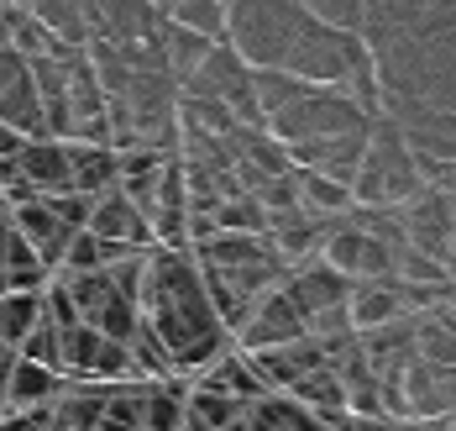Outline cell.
<instances>
[{
	"instance_id": "obj_17",
	"label": "cell",
	"mask_w": 456,
	"mask_h": 431,
	"mask_svg": "<svg viewBox=\"0 0 456 431\" xmlns=\"http://www.w3.org/2000/svg\"><path fill=\"white\" fill-rule=\"evenodd\" d=\"M294 190H299V211L325 216V221H341L352 211V190L341 179H325L315 169H294Z\"/></svg>"
},
{
	"instance_id": "obj_21",
	"label": "cell",
	"mask_w": 456,
	"mask_h": 431,
	"mask_svg": "<svg viewBox=\"0 0 456 431\" xmlns=\"http://www.w3.org/2000/svg\"><path fill=\"white\" fill-rule=\"evenodd\" d=\"M414 352H419L425 363H446V369H456V316L452 311H430V316H419Z\"/></svg>"
},
{
	"instance_id": "obj_15",
	"label": "cell",
	"mask_w": 456,
	"mask_h": 431,
	"mask_svg": "<svg viewBox=\"0 0 456 431\" xmlns=\"http://www.w3.org/2000/svg\"><path fill=\"white\" fill-rule=\"evenodd\" d=\"M241 427L247 431H325L299 405V400H289V394H263V400H252V405H241Z\"/></svg>"
},
{
	"instance_id": "obj_20",
	"label": "cell",
	"mask_w": 456,
	"mask_h": 431,
	"mask_svg": "<svg viewBox=\"0 0 456 431\" xmlns=\"http://www.w3.org/2000/svg\"><path fill=\"white\" fill-rule=\"evenodd\" d=\"M43 321V294H21V289H5L0 294V347H21V336Z\"/></svg>"
},
{
	"instance_id": "obj_13",
	"label": "cell",
	"mask_w": 456,
	"mask_h": 431,
	"mask_svg": "<svg viewBox=\"0 0 456 431\" xmlns=\"http://www.w3.org/2000/svg\"><path fill=\"white\" fill-rule=\"evenodd\" d=\"M346 316H352V332H372V327H388V321L410 316L399 279H357L352 294H346Z\"/></svg>"
},
{
	"instance_id": "obj_8",
	"label": "cell",
	"mask_w": 456,
	"mask_h": 431,
	"mask_svg": "<svg viewBox=\"0 0 456 431\" xmlns=\"http://www.w3.org/2000/svg\"><path fill=\"white\" fill-rule=\"evenodd\" d=\"M5 211H11V227H16V232L27 237V247L37 253V263H43L47 274H58V269H63V253H69V242H74V227L58 221L47 200H21V205H5Z\"/></svg>"
},
{
	"instance_id": "obj_29",
	"label": "cell",
	"mask_w": 456,
	"mask_h": 431,
	"mask_svg": "<svg viewBox=\"0 0 456 431\" xmlns=\"http://www.w3.org/2000/svg\"><path fill=\"white\" fill-rule=\"evenodd\" d=\"M94 431H142V427H121V421H100Z\"/></svg>"
},
{
	"instance_id": "obj_11",
	"label": "cell",
	"mask_w": 456,
	"mask_h": 431,
	"mask_svg": "<svg viewBox=\"0 0 456 431\" xmlns=\"http://www.w3.org/2000/svg\"><path fill=\"white\" fill-rule=\"evenodd\" d=\"M85 232H94V237H105V242H126V247H158V242H152V227H147V216H142L121 190L90 200V221H85Z\"/></svg>"
},
{
	"instance_id": "obj_30",
	"label": "cell",
	"mask_w": 456,
	"mask_h": 431,
	"mask_svg": "<svg viewBox=\"0 0 456 431\" xmlns=\"http://www.w3.org/2000/svg\"><path fill=\"white\" fill-rule=\"evenodd\" d=\"M152 5H158V11H168V0H152Z\"/></svg>"
},
{
	"instance_id": "obj_16",
	"label": "cell",
	"mask_w": 456,
	"mask_h": 431,
	"mask_svg": "<svg viewBox=\"0 0 456 431\" xmlns=\"http://www.w3.org/2000/svg\"><path fill=\"white\" fill-rule=\"evenodd\" d=\"M63 389V374H53L43 363L16 358L11 363V384H5V410H32V405H53Z\"/></svg>"
},
{
	"instance_id": "obj_24",
	"label": "cell",
	"mask_w": 456,
	"mask_h": 431,
	"mask_svg": "<svg viewBox=\"0 0 456 431\" xmlns=\"http://www.w3.org/2000/svg\"><path fill=\"white\" fill-rule=\"evenodd\" d=\"M16 358H27V363H43V369H53V374H63V342H58V327L43 316L32 332L21 336Z\"/></svg>"
},
{
	"instance_id": "obj_7",
	"label": "cell",
	"mask_w": 456,
	"mask_h": 431,
	"mask_svg": "<svg viewBox=\"0 0 456 431\" xmlns=\"http://www.w3.org/2000/svg\"><path fill=\"white\" fill-rule=\"evenodd\" d=\"M294 336H305V311L289 300V289L278 285L252 305V316L236 332V347L241 352H257V347H278V342H294Z\"/></svg>"
},
{
	"instance_id": "obj_3",
	"label": "cell",
	"mask_w": 456,
	"mask_h": 431,
	"mask_svg": "<svg viewBox=\"0 0 456 431\" xmlns=\"http://www.w3.org/2000/svg\"><path fill=\"white\" fill-rule=\"evenodd\" d=\"M425 190L419 169H414V153L404 143V132L388 121V116H372V132H367L362 163L352 174V205H383V211H399L404 200Z\"/></svg>"
},
{
	"instance_id": "obj_10",
	"label": "cell",
	"mask_w": 456,
	"mask_h": 431,
	"mask_svg": "<svg viewBox=\"0 0 456 431\" xmlns=\"http://www.w3.org/2000/svg\"><path fill=\"white\" fill-rule=\"evenodd\" d=\"M16 174L21 185L47 200V195L69 190V143H53V137H21L16 147Z\"/></svg>"
},
{
	"instance_id": "obj_22",
	"label": "cell",
	"mask_w": 456,
	"mask_h": 431,
	"mask_svg": "<svg viewBox=\"0 0 456 431\" xmlns=\"http://www.w3.org/2000/svg\"><path fill=\"white\" fill-rule=\"evenodd\" d=\"M210 221H216V232H268V211H263L247 190L226 195V200L210 211Z\"/></svg>"
},
{
	"instance_id": "obj_2",
	"label": "cell",
	"mask_w": 456,
	"mask_h": 431,
	"mask_svg": "<svg viewBox=\"0 0 456 431\" xmlns=\"http://www.w3.org/2000/svg\"><path fill=\"white\" fill-rule=\"evenodd\" d=\"M315 21L299 0H226V43L247 69H283L299 32Z\"/></svg>"
},
{
	"instance_id": "obj_12",
	"label": "cell",
	"mask_w": 456,
	"mask_h": 431,
	"mask_svg": "<svg viewBox=\"0 0 456 431\" xmlns=\"http://www.w3.org/2000/svg\"><path fill=\"white\" fill-rule=\"evenodd\" d=\"M194 384H205V389H216V394H226L236 405H252V400H263V394H273L268 384L257 379V369H252V358L241 352V347H226L210 369H200Z\"/></svg>"
},
{
	"instance_id": "obj_23",
	"label": "cell",
	"mask_w": 456,
	"mask_h": 431,
	"mask_svg": "<svg viewBox=\"0 0 456 431\" xmlns=\"http://www.w3.org/2000/svg\"><path fill=\"white\" fill-rule=\"evenodd\" d=\"M58 342H63V379H90V363L100 352V332L79 321V327L58 332Z\"/></svg>"
},
{
	"instance_id": "obj_5",
	"label": "cell",
	"mask_w": 456,
	"mask_h": 431,
	"mask_svg": "<svg viewBox=\"0 0 456 431\" xmlns=\"http://www.w3.org/2000/svg\"><path fill=\"white\" fill-rule=\"evenodd\" d=\"M320 258L336 269V274H346L352 285L357 279H394V247L378 237H367L362 227H352L346 216L330 227V237H325V247H320Z\"/></svg>"
},
{
	"instance_id": "obj_18",
	"label": "cell",
	"mask_w": 456,
	"mask_h": 431,
	"mask_svg": "<svg viewBox=\"0 0 456 431\" xmlns=\"http://www.w3.org/2000/svg\"><path fill=\"white\" fill-rule=\"evenodd\" d=\"M183 394H189V379H183V374H174V379H147L142 431H179V421H183Z\"/></svg>"
},
{
	"instance_id": "obj_6",
	"label": "cell",
	"mask_w": 456,
	"mask_h": 431,
	"mask_svg": "<svg viewBox=\"0 0 456 431\" xmlns=\"http://www.w3.org/2000/svg\"><path fill=\"white\" fill-rule=\"evenodd\" d=\"M399 221H404V242H410L414 253H425V258H446V247H452V232H456V211H452V195L446 190H425L404 200L399 205Z\"/></svg>"
},
{
	"instance_id": "obj_31",
	"label": "cell",
	"mask_w": 456,
	"mask_h": 431,
	"mask_svg": "<svg viewBox=\"0 0 456 431\" xmlns=\"http://www.w3.org/2000/svg\"><path fill=\"white\" fill-rule=\"evenodd\" d=\"M0 294H5V274H0Z\"/></svg>"
},
{
	"instance_id": "obj_1",
	"label": "cell",
	"mask_w": 456,
	"mask_h": 431,
	"mask_svg": "<svg viewBox=\"0 0 456 431\" xmlns=\"http://www.w3.org/2000/svg\"><path fill=\"white\" fill-rule=\"evenodd\" d=\"M137 311L152 327V336L168 347L174 374H183V379H194L226 347H236L231 332L221 327V316H216V305H210V294H205L200 263H194L189 247H152L147 253Z\"/></svg>"
},
{
	"instance_id": "obj_28",
	"label": "cell",
	"mask_w": 456,
	"mask_h": 431,
	"mask_svg": "<svg viewBox=\"0 0 456 431\" xmlns=\"http://www.w3.org/2000/svg\"><path fill=\"white\" fill-rule=\"evenodd\" d=\"M441 269H446V279L456 285V232H452V247H446V258H441Z\"/></svg>"
},
{
	"instance_id": "obj_25",
	"label": "cell",
	"mask_w": 456,
	"mask_h": 431,
	"mask_svg": "<svg viewBox=\"0 0 456 431\" xmlns=\"http://www.w3.org/2000/svg\"><path fill=\"white\" fill-rule=\"evenodd\" d=\"M53 427V405H32V410H5L0 431H47Z\"/></svg>"
},
{
	"instance_id": "obj_14",
	"label": "cell",
	"mask_w": 456,
	"mask_h": 431,
	"mask_svg": "<svg viewBox=\"0 0 456 431\" xmlns=\"http://www.w3.org/2000/svg\"><path fill=\"white\" fill-rule=\"evenodd\" d=\"M121 185V163H116V147H94V143H69V190L74 195H110Z\"/></svg>"
},
{
	"instance_id": "obj_4",
	"label": "cell",
	"mask_w": 456,
	"mask_h": 431,
	"mask_svg": "<svg viewBox=\"0 0 456 431\" xmlns=\"http://www.w3.org/2000/svg\"><path fill=\"white\" fill-rule=\"evenodd\" d=\"M367 127H372V111H362L357 100L341 95V90H315V85H305L289 105H278L273 116L263 121V132L283 147L341 137V132H367Z\"/></svg>"
},
{
	"instance_id": "obj_32",
	"label": "cell",
	"mask_w": 456,
	"mask_h": 431,
	"mask_svg": "<svg viewBox=\"0 0 456 431\" xmlns=\"http://www.w3.org/2000/svg\"><path fill=\"white\" fill-rule=\"evenodd\" d=\"M446 311H452V316H456V300H452V305H446Z\"/></svg>"
},
{
	"instance_id": "obj_19",
	"label": "cell",
	"mask_w": 456,
	"mask_h": 431,
	"mask_svg": "<svg viewBox=\"0 0 456 431\" xmlns=\"http://www.w3.org/2000/svg\"><path fill=\"white\" fill-rule=\"evenodd\" d=\"M205 53H210V43H205L200 32H189V27H179V21H168V16H163V63H168L174 85L194 79V69L205 63Z\"/></svg>"
},
{
	"instance_id": "obj_27",
	"label": "cell",
	"mask_w": 456,
	"mask_h": 431,
	"mask_svg": "<svg viewBox=\"0 0 456 431\" xmlns=\"http://www.w3.org/2000/svg\"><path fill=\"white\" fill-rule=\"evenodd\" d=\"M11 237H16V227H11V211H0V269H5V253H11Z\"/></svg>"
},
{
	"instance_id": "obj_9",
	"label": "cell",
	"mask_w": 456,
	"mask_h": 431,
	"mask_svg": "<svg viewBox=\"0 0 456 431\" xmlns=\"http://www.w3.org/2000/svg\"><path fill=\"white\" fill-rule=\"evenodd\" d=\"M283 289H289V300L305 311V321L320 316V311H336V305H346V294H352V279L346 274H336L325 258H305V263H294L289 274H283Z\"/></svg>"
},
{
	"instance_id": "obj_26",
	"label": "cell",
	"mask_w": 456,
	"mask_h": 431,
	"mask_svg": "<svg viewBox=\"0 0 456 431\" xmlns=\"http://www.w3.org/2000/svg\"><path fill=\"white\" fill-rule=\"evenodd\" d=\"M11 21H16V0H0V48H11Z\"/></svg>"
}]
</instances>
